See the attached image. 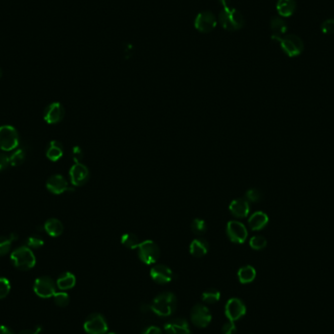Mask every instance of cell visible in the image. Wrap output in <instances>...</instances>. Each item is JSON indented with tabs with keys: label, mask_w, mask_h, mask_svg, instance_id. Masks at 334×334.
<instances>
[{
	"label": "cell",
	"mask_w": 334,
	"mask_h": 334,
	"mask_svg": "<svg viewBox=\"0 0 334 334\" xmlns=\"http://www.w3.org/2000/svg\"><path fill=\"white\" fill-rule=\"evenodd\" d=\"M218 20L220 25L229 31L238 30L242 28L245 24L242 14L235 8L231 7V4L223 7Z\"/></svg>",
	"instance_id": "1"
},
{
	"label": "cell",
	"mask_w": 334,
	"mask_h": 334,
	"mask_svg": "<svg viewBox=\"0 0 334 334\" xmlns=\"http://www.w3.org/2000/svg\"><path fill=\"white\" fill-rule=\"evenodd\" d=\"M176 308V297L171 292H164L157 295L153 301L151 309L160 317L170 316Z\"/></svg>",
	"instance_id": "2"
},
{
	"label": "cell",
	"mask_w": 334,
	"mask_h": 334,
	"mask_svg": "<svg viewBox=\"0 0 334 334\" xmlns=\"http://www.w3.org/2000/svg\"><path fill=\"white\" fill-rule=\"evenodd\" d=\"M272 39L279 42L283 51L290 58L297 57L304 51L303 40L295 34H288L282 37H272Z\"/></svg>",
	"instance_id": "3"
},
{
	"label": "cell",
	"mask_w": 334,
	"mask_h": 334,
	"mask_svg": "<svg viewBox=\"0 0 334 334\" xmlns=\"http://www.w3.org/2000/svg\"><path fill=\"white\" fill-rule=\"evenodd\" d=\"M11 260L14 266L22 271H27L34 267L35 256L27 246H21L15 249L11 254Z\"/></svg>",
	"instance_id": "4"
},
{
	"label": "cell",
	"mask_w": 334,
	"mask_h": 334,
	"mask_svg": "<svg viewBox=\"0 0 334 334\" xmlns=\"http://www.w3.org/2000/svg\"><path fill=\"white\" fill-rule=\"evenodd\" d=\"M19 145L18 131L11 125L0 126V149L3 152H11Z\"/></svg>",
	"instance_id": "5"
},
{
	"label": "cell",
	"mask_w": 334,
	"mask_h": 334,
	"mask_svg": "<svg viewBox=\"0 0 334 334\" xmlns=\"http://www.w3.org/2000/svg\"><path fill=\"white\" fill-rule=\"evenodd\" d=\"M139 257L147 265L155 263L160 256V249L158 245L150 239L142 241L139 245Z\"/></svg>",
	"instance_id": "6"
},
{
	"label": "cell",
	"mask_w": 334,
	"mask_h": 334,
	"mask_svg": "<svg viewBox=\"0 0 334 334\" xmlns=\"http://www.w3.org/2000/svg\"><path fill=\"white\" fill-rule=\"evenodd\" d=\"M84 331L88 334H106L108 325L102 315L92 314L84 323Z\"/></svg>",
	"instance_id": "7"
},
{
	"label": "cell",
	"mask_w": 334,
	"mask_h": 334,
	"mask_svg": "<svg viewBox=\"0 0 334 334\" xmlns=\"http://www.w3.org/2000/svg\"><path fill=\"white\" fill-rule=\"evenodd\" d=\"M35 294L41 298H49L56 293V284L50 277H40L35 280L33 284Z\"/></svg>",
	"instance_id": "8"
},
{
	"label": "cell",
	"mask_w": 334,
	"mask_h": 334,
	"mask_svg": "<svg viewBox=\"0 0 334 334\" xmlns=\"http://www.w3.org/2000/svg\"><path fill=\"white\" fill-rule=\"evenodd\" d=\"M217 26V20L215 16L209 12L204 11L198 14L195 20V27L197 30L203 33H209Z\"/></svg>",
	"instance_id": "9"
},
{
	"label": "cell",
	"mask_w": 334,
	"mask_h": 334,
	"mask_svg": "<svg viewBox=\"0 0 334 334\" xmlns=\"http://www.w3.org/2000/svg\"><path fill=\"white\" fill-rule=\"evenodd\" d=\"M191 319L196 327L204 329L210 324L212 316L209 309L206 306L202 304H197L192 309Z\"/></svg>",
	"instance_id": "10"
},
{
	"label": "cell",
	"mask_w": 334,
	"mask_h": 334,
	"mask_svg": "<svg viewBox=\"0 0 334 334\" xmlns=\"http://www.w3.org/2000/svg\"><path fill=\"white\" fill-rule=\"evenodd\" d=\"M227 234L232 242L243 243L248 235L246 227L237 221H230L227 224Z\"/></svg>",
	"instance_id": "11"
},
{
	"label": "cell",
	"mask_w": 334,
	"mask_h": 334,
	"mask_svg": "<svg viewBox=\"0 0 334 334\" xmlns=\"http://www.w3.org/2000/svg\"><path fill=\"white\" fill-rule=\"evenodd\" d=\"M246 313V307L243 302L237 298L230 299L225 307V314L229 321L235 322L242 318Z\"/></svg>",
	"instance_id": "12"
},
{
	"label": "cell",
	"mask_w": 334,
	"mask_h": 334,
	"mask_svg": "<svg viewBox=\"0 0 334 334\" xmlns=\"http://www.w3.org/2000/svg\"><path fill=\"white\" fill-rule=\"evenodd\" d=\"M65 116V109L60 103L48 105L43 112L44 120L49 124L59 123Z\"/></svg>",
	"instance_id": "13"
},
{
	"label": "cell",
	"mask_w": 334,
	"mask_h": 334,
	"mask_svg": "<svg viewBox=\"0 0 334 334\" xmlns=\"http://www.w3.org/2000/svg\"><path fill=\"white\" fill-rule=\"evenodd\" d=\"M46 187L52 194L55 195H60L67 191H74L73 188L69 187V183L66 178L60 174L50 176L46 182Z\"/></svg>",
	"instance_id": "14"
},
{
	"label": "cell",
	"mask_w": 334,
	"mask_h": 334,
	"mask_svg": "<svg viewBox=\"0 0 334 334\" xmlns=\"http://www.w3.org/2000/svg\"><path fill=\"white\" fill-rule=\"evenodd\" d=\"M150 274L154 282L159 284L170 283L174 278V274L172 270L165 265L154 266L152 268Z\"/></svg>",
	"instance_id": "15"
},
{
	"label": "cell",
	"mask_w": 334,
	"mask_h": 334,
	"mask_svg": "<svg viewBox=\"0 0 334 334\" xmlns=\"http://www.w3.org/2000/svg\"><path fill=\"white\" fill-rule=\"evenodd\" d=\"M70 177L72 184L75 186H82L89 179V170L81 162L76 163L70 170Z\"/></svg>",
	"instance_id": "16"
},
{
	"label": "cell",
	"mask_w": 334,
	"mask_h": 334,
	"mask_svg": "<svg viewBox=\"0 0 334 334\" xmlns=\"http://www.w3.org/2000/svg\"><path fill=\"white\" fill-rule=\"evenodd\" d=\"M229 209L233 216L237 218H244L249 214L250 206L247 200L236 199L231 202Z\"/></svg>",
	"instance_id": "17"
},
{
	"label": "cell",
	"mask_w": 334,
	"mask_h": 334,
	"mask_svg": "<svg viewBox=\"0 0 334 334\" xmlns=\"http://www.w3.org/2000/svg\"><path fill=\"white\" fill-rule=\"evenodd\" d=\"M164 330L167 334H191L187 321L182 319H176L168 322L164 326Z\"/></svg>",
	"instance_id": "18"
},
{
	"label": "cell",
	"mask_w": 334,
	"mask_h": 334,
	"mask_svg": "<svg viewBox=\"0 0 334 334\" xmlns=\"http://www.w3.org/2000/svg\"><path fill=\"white\" fill-rule=\"evenodd\" d=\"M276 8L282 18H288L295 13L297 3L295 0H278Z\"/></svg>",
	"instance_id": "19"
},
{
	"label": "cell",
	"mask_w": 334,
	"mask_h": 334,
	"mask_svg": "<svg viewBox=\"0 0 334 334\" xmlns=\"http://www.w3.org/2000/svg\"><path fill=\"white\" fill-rule=\"evenodd\" d=\"M268 223H269V217L265 212H262V211H257L253 213L248 220L249 227L253 231L262 230L263 228L267 226Z\"/></svg>",
	"instance_id": "20"
},
{
	"label": "cell",
	"mask_w": 334,
	"mask_h": 334,
	"mask_svg": "<svg viewBox=\"0 0 334 334\" xmlns=\"http://www.w3.org/2000/svg\"><path fill=\"white\" fill-rule=\"evenodd\" d=\"M209 249L208 242L203 238H196L190 245V252L195 257H204Z\"/></svg>",
	"instance_id": "21"
},
{
	"label": "cell",
	"mask_w": 334,
	"mask_h": 334,
	"mask_svg": "<svg viewBox=\"0 0 334 334\" xmlns=\"http://www.w3.org/2000/svg\"><path fill=\"white\" fill-rule=\"evenodd\" d=\"M271 30L273 32L272 37H282L287 30V25L282 17H275L271 20Z\"/></svg>",
	"instance_id": "22"
},
{
	"label": "cell",
	"mask_w": 334,
	"mask_h": 334,
	"mask_svg": "<svg viewBox=\"0 0 334 334\" xmlns=\"http://www.w3.org/2000/svg\"><path fill=\"white\" fill-rule=\"evenodd\" d=\"M44 229L51 236H59L64 231V226L62 222L56 218H50L45 222Z\"/></svg>",
	"instance_id": "23"
},
{
	"label": "cell",
	"mask_w": 334,
	"mask_h": 334,
	"mask_svg": "<svg viewBox=\"0 0 334 334\" xmlns=\"http://www.w3.org/2000/svg\"><path fill=\"white\" fill-rule=\"evenodd\" d=\"M63 154H64V148L62 143L56 140L52 141L46 151L47 157L52 161H57L63 156Z\"/></svg>",
	"instance_id": "24"
},
{
	"label": "cell",
	"mask_w": 334,
	"mask_h": 334,
	"mask_svg": "<svg viewBox=\"0 0 334 334\" xmlns=\"http://www.w3.org/2000/svg\"><path fill=\"white\" fill-rule=\"evenodd\" d=\"M238 280L241 283H249L253 282L256 278V271L252 266H244L238 270Z\"/></svg>",
	"instance_id": "25"
},
{
	"label": "cell",
	"mask_w": 334,
	"mask_h": 334,
	"mask_svg": "<svg viewBox=\"0 0 334 334\" xmlns=\"http://www.w3.org/2000/svg\"><path fill=\"white\" fill-rule=\"evenodd\" d=\"M76 285V277L70 272H66L62 274L57 280V286L61 290L71 289Z\"/></svg>",
	"instance_id": "26"
},
{
	"label": "cell",
	"mask_w": 334,
	"mask_h": 334,
	"mask_svg": "<svg viewBox=\"0 0 334 334\" xmlns=\"http://www.w3.org/2000/svg\"><path fill=\"white\" fill-rule=\"evenodd\" d=\"M141 242L142 241L140 240L138 235H136L135 233H132V232H126V233L122 234V236H121V243L125 247L130 248V249L138 248Z\"/></svg>",
	"instance_id": "27"
},
{
	"label": "cell",
	"mask_w": 334,
	"mask_h": 334,
	"mask_svg": "<svg viewBox=\"0 0 334 334\" xmlns=\"http://www.w3.org/2000/svg\"><path fill=\"white\" fill-rule=\"evenodd\" d=\"M17 238V234L15 233H12L10 236H0V256H4L10 251L12 242Z\"/></svg>",
	"instance_id": "28"
},
{
	"label": "cell",
	"mask_w": 334,
	"mask_h": 334,
	"mask_svg": "<svg viewBox=\"0 0 334 334\" xmlns=\"http://www.w3.org/2000/svg\"><path fill=\"white\" fill-rule=\"evenodd\" d=\"M220 299V292L217 289L210 288L206 290L203 294V300L204 302L208 303V304H214L218 302Z\"/></svg>",
	"instance_id": "29"
},
{
	"label": "cell",
	"mask_w": 334,
	"mask_h": 334,
	"mask_svg": "<svg viewBox=\"0 0 334 334\" xmlns=\"http://www.w3.org/2000/svg\"><path fill=\"white\" fill-rule=\"evenodd\" d=\"M191 228H192L193 232L197 235H203L207 231V225H206V221L203 220V219H200V218H197L192 222Z\"/></svg>",
	"instance_id": "30"
},
{
	"label": "cell",
	"mask_w": 334,
	"mask_h": 334,
	"mask_svg": "<svg viewBox=\"0 0 334 334\" xmlns=\"http://www.w3.org/2000/svg\"><path fill=\"white\" fill-rule=\"evenodd\" d=\"M26 159V153L24 150H17L10 155V163L13 166H19L24 163Z\"/></svg>",
	"instance_id": "31"
},
{
	"label": "cell",
	"mask_w": 334,
	"mask_h": 334,
	"mask_svg": "<svg viewBox=\"0 0 334 334\" xmlns=\"http://www.w3.org/2000/svg\"><path fill=\"white\" fill-rule=\"evenodd\" d=\"M250 247L255 250H261L267 246V239L264 236L261 235H255L252 236L249 241Z\"/></svg>",
	"instance_id": "32"
},
{
	"label": "cell",
	"mask_w": 334,
	"mask_h": 334,
	"mask_svg": "<svg viewBox=\"0 0 334 334\" xmlns=\"http://www.w3.org/2000/svg\"><path fill=\"white\" fill-rule=\"evenodd\" d=\"M54 301L59 307H66L70 302L69 294L66 292H56L54 294Z\"/></svg>",
	"instance_id": "33"
},
{
	"label": "cell",
	"mask_w": 334,
	"mask_h": 334,
	"mask_svg": "<svg viewBox=\"0 0 334 334\" xmlns=\"http://www.w3.org/2000/svg\"><path fill=\"white\" fill-rule=\"evenodd\" d=\"M44 244V240L38 235L28 236L26 239V246L29 248H39Z\"/></svg>",
	"instance_id": "34"
},
{
	"label": "cell",
	"mask_w": 334,
	"mask_h": 334,
	"mask_svg": "<svg viewBox=\"0 0 334 334\" xmlns=\"http://www.w3.org/2000/svg\"><path fill=\"white\" fill-rule=\"evenodd\" d=\"M11 289V284L5 278H0V299L5 298Z\"/></svg>",
	"instance_id": "35"
},
{
	"label": "cell",
	"mask_w": 334,
	"mask_h": 334,
	"mask_svg": "<svg viewBox=\"0 0 334 334\" xmlns=\"http://www.w3.org/2000/svg\"><path fill=\"white\" fill-rule=\"evenodd\" d=\"M246 198L249 202H252V203H257L261 198H262V193L259 189H256V188H253V189H250L246 192Z\"/></svg>",
	"instance_id": "36"
},
{
	"label": "cell",
	"mask_w": 334,
	"mask_h": 334,
	"mask_svg": "<svg viewBox=\"0 0 334 334\" xmlns=\"http://www.w3.org/2000/svg\"><path fill=\"white\" fill-rule=\"evenodd\" d=\"M321 29L325 34H334V19H328L324 21L321 25Z\"/></svg>",
	"instance_id": "37"
},
{
	"label": "cell",
	"mask_w": 334,
	"mask_h": 334,
	"mask_svg": "<svg viewBox=\"0 0 334 334\" xmlns=\"http://www.w3.org/2000/svg\"><path fill=\"white\" fill-rule=\"evenodd\" d=\"M236 329L234 326V322L228 321L226 324H224L222 328V334H235Z\"/></svg>",
	"instance_id": "38"
},
{
	"label": "cell",
	"mask_w": 334,
	"mask_h": 334,
	"mask_svg": "<svg viewBox=\"0 0 334 334\" xmlns=\"http://www.w3.org/2000/svg\"><path fill=\"white\" fill-rule=\"evenodd\" d=\"M9 165H11L10 155L5 153H0V171L5 170Z\"/></svg>",
	"instance_id": "39"
},
{
	"label": "cell",
	"mask_w": 334,
	"mask_h": 334,
	"mask_svg": "<svg viewBox=\"0 0 334 334\" xmlns=\"http://www.w3.org/2000/svg\"><path fill=\"white\" fill-rule=\"evenodd\" d=\"M72 155H73V159L75 160V162H76V163H79L80 160L83 158V152H82L81 148L78 147V146L74 147Z\"/></svg>",
	"instance_id": "40"
},
{
	"label": "cell",
	"mask_w": 334,
	"mask_h": 334,
	"mask_svg": "<svg viewBox=\"0 0 334 334\" xmlns=\"http://www.w3.org/2000/svg\"><path fill=\"white\" fill-rule=\"evenodd\" d=\"M142 334H162V332L159 328L157 327H149L144 331Z\"/></svg>",
	"instance_id": "41"
},
{
	"label": "cell",
	"mask_w": 334,
	"mask_h": 334,
	"mask_svg": "<svg viewBox=\"0 0 334 334\" xmlns=\"http://www.w3.org/2000/svg\"><path fill=\"white\" fill-rule=\"evenodd\" d=\"M41 327H35L33 329H28V330H24L19 334H39L41 332Z\"/></svg>",
	"instance_id": "42"
},
{
	"label": "cell",
	"mask_w": 334,
	"mask_h": 334,
	"mask_svg": "<svg viewBox=\"0 0 334 334\" xmlns=\"http://www.w3.org/2000/svg\"><path fill=\"white\" fill-rule=\"evenodd\" d=\"M0 334H13V333L9 328L5 326H0Z\"/></svg>",
	"instance_id": "43"
},
{
	"label": "cell",
	"mask_w": 334,
	"mask_h": 334,
	"mask_svg": "<svg viewBox=\"0 0 334 334\" xmlns=\"http://www.w3.org/2000/svg\"><path fill=\"white\" fill-rule=\"evenodd\" d=\"M220 4L224 7V6H228L231 4V0H219Z\"/></svg>",
	"instance_id": "44"
},
{
	"label": "cell",
	"mask_w": 334,
	"mask_h": 334,
	"mask_svg": "<svg viewBox=\"0 0 334 334\" xmlns=\"http://www.w3.org/2000/svg\"><path fill=\"white\" fill-rule=\"evenodd\" d=\"M1 77H2V70L0 69V78H1Z\"/></svg>",
	"instance_id": "45"
},
{
	"label": "cell",
	"mask_w": 334,
	"mask_h": 334,
	"mask_svg": "<svg viewBox=\"0 0 334 334\" xmlns=\"http://www.w3.org/2000/svg\"><path fill=\"white\" fill-rule=\"evenodd\" d=\"M117 334V333H111V334Z\"/></svg>",
	"instance_id": "46"
}]
</instances>
